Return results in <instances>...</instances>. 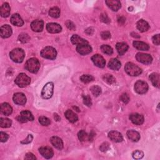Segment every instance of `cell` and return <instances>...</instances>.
<instances>
[{
	"mask_svg": "<svg viewBox=\"0 0 160 160\" xmlns=\"http://www.w3.org/2000/svg\"><path fill=\"white\" fill-rule=\"evenodd\" d=\"M109 138L116 143H120L123 141V137L122 135L118 131H111L108 133Z\"/></svg>",
	"mask_w": 160,
	"mask_h": 160,
	"instance_id": "obj_14",
	"label": "cell"
},
{
	"mask_svg": "<svg viewBox=\"0 0 160 160\" xmlns=\"http://www.w3.org/2000/svg\"><path fill=\"white\" fill-rule=\"evenodd\" d=\"M132 156L133 157L134 159H141L143 156H144V153L143 151H140V150H136L135 151H134L132 154Z\"/></svg>",
	"mask_w": 160,
	"mask_h": 160,
	"instance_id": "obj_41",
	"label": "cell"
},
{
	"mask_svg": "<svg viewBox=\"0 0 160 160\" xmlns=\"http://www.w3.org/2000/svg\"><path fill=\"white\" fill-rule=\"evenodd\" d=\"M116 50L119 55H123L128 50V45L125 43H118L116 45Z\"/></svg>",
	"mask_w": 160,
	"mask_h": 160,
	"instance_id": "obj_26",
	"label": "cell"
},
{
	"mask_svg": "<svg viewBox=\"0 0 160 160\" xmlns=\"http://www.w3.org/2000/svg\"><path fill=\"white\" fill-rule=\"evenodd\" d=\"M51 143L52 145L55 147L56 149H58L60 150L62 149L63 148V143L62 140L57 136H53L51 138Z\"/></svg>",
	"mask_w": 160,
	"mask_h": 160,
	"instance_id": "obj_23",
	"label": "cell"
},
{
	"mask_svg": "<svg viewBox=\"0 0 160 160\" xmlns=\"http://www.w3.org/2000/svg\"><path fill=\"white\" fill-rule=\"evenodd\" d=\"M78 136L79 140L81 141H85L87 140H89V135L84 130H81L79 131Z\"/></svg>",
	"mask_w": 160,
	"mask_h": 160,
	"instance_id": "obj_38",
	"label": "cell"
},
{
	"mask_svg": "<svg viewBox=\"0 0 160 160\" xmlns=\"http://www.w3.org/2000/svg\"><path fill=\"white\" fill-rule=\"evenodd\" d=\"M47 29L50 33H58L61 31V26L56 23H48L47 25Z\"/></svg>",
	"mask_w": 160,
	"mask_h": 160,
	"instance_id": "obj_16",
	"label": "cell"
},
{
	"mask_svg": "<svg viewBox=\"0 0 160 160\" xmlns=\"http://www.w3.org/2000/svg\"><path fill=\"white\" fill-rule=\"evenodd\" d=\"M39 153L46 159H50L54 155V152L53 149L48 146L41 147L39 149Z\"/></svg>",
	"mask_w": 160,
	"mask_h": 160,
	"instance_id": "obj_10",
	"label": "cell"
},
{
	"mask_svg": "<svg viewBox=\"0 0 160 160\" xmlns=\"http://www.w3.org/2000/svg\"><path fill=\"white\" fill-rule=\"evenodd\" d=\"M130 119L136 125H141L144 122V117L138 113H132L130 115Z\"/></svg>",
	"mask_w": 160,
	"mask_h": 160,
	"instance_id": "obj_11",
	"label": "cell"
},
{
	"mask_svg": "<svg viewBox=\"0 0 160 160\" xmlns=\"http://www.w3.org/2000/svg\"><path fill=\"white\" fill-rule=\"evenodd\" d=\"M125 69L127 73L131 76H137L142 73V69L132 63H127Z\"/></svg>",
	"mask_w": 160,
	"mask_h": 160,
	"instance_id": "obj_4",
	"label": "cell"
},
{
	"mask_svg": "<svg viewBox=\"0 0 160 160\" xmlns=\"http://www.w3.org/2000/svg\"><path fill=\"white\" fill-rule=\"evenodd\" d=\"M13 101L18 105H24L26 103V98L22 93H15L13 96Z\"/></svg>",
	"mask_w": 160,
	"mask_h": 160,
	"instance_id": "obj_15",
	"label": "cell"
},
{
	"mask_svg": "<svg viewBox=\"0 0 160 160\" xmlns=\"http://www.w3.org/2000/svg\"><path fill=\"white\" fill-rule=\"evenodd\" d=\"M49 15L54 18H57L60 15V10L59 8L55 7L51 8L49 11Z\"/></svg>",
	"mask_w": 160,
	"mask_h": 160,
	"instance_id": "obj_33",
	"label": "cell"
},
{
	"mask_svg": "<svg viewBox=\"0 0 160 160\" xmlns=\"http://www.w3.org/2000/svg\"><path fill=\"white\" fill-rule=\"evenodd\" d=\"M122 63L118 60L113 58L111 59L109 63H108V67L112 69V70H118L120 68H121Z\"/></svg>",
	"mask_w": 160,
	"mask_h": 160,
	"instance_id": "obj_28",
	"label": "cell"
},
{
	"mask_svg": "<svg viewBox=\"0 0 160 160\" xmlns=\"http://www.w3.org/2000/svg\"><path fill=\"white\" fill-rule=\"evenodd\" d=\"M85 33L88 35H91L94 33V29L92 28H89L85 30Z\"/></svg>",
	"mask_w": 160,
	"mask_h": 160,
	"instance_id": "obj_53",
	"label": "cell"
},
{
	"mask_svg": "<svg viewBox=\"0 0 160 160\" xmlns=\"http://www.w3.org/2000/svg\"><path fill=\"white\" fill-rule=\"evenodd\" d=\"M149 79L153 84V85L155 87H159V75L158 73H152L149 76Z\"/></svg>",
	"mask_w": 160,
	"mask_h": 160,
	"instance_id": "obj_31",
	"label": "cell"
},
{
	"mask_svg": "<svg viewBox=\"0 0 160 160\" xmlns=\"http://www.w3.org/2000/svg\"><path fill=\"white\" fill-rule=\"evenodd\" d=\"M120 100H121L124 103L127 104L130 101V97L127 93H123L120 96Z\"/></svg>",
	"mask_w": 160,
	"mask_h": 160,
	"instance_id": "obj_44",
	"label": "cell"
},
{
	"mask_svg": "<svg viewBox=\"0 0 160 160\" xmlns=\"http://www.w3.org/2000/svg\"><path fill=\"white\" fill-rule=\"evenodd\" d=\"M91 60L93 62V63L95 64V65L97 67L103 68L105 66L106 61L104 59V58L100 55H93L91 58Z\"/></svg>",
	"mask_w": 160,
	"mask_h": 160,
	"instance_id": "obj_13",
	"label": "cell"
},
{
	"mask_svg": "<svg viewBox=\"0 0 160 160\" xmlns=\"http://www.w3.org/2000/svg\"><path fill=\"white\" fill-rule=\"evenodd\" d=\"M80 80L84 83H88L94 80V77L90 74H83L80 77Z\"/></svg>",
	"mask_w": 160,
	"mask_h": 160,
	"instance_id": "obj_35",
	"label": "cell"
},
{
	"mask_svg": "<svg viewBox=\"0 0 160 160\" xmlns=\"http://www.w3.org/2000/svg\"><path fill=\"white\" fill-rule=\"evenodd\" d=\"M127 136L128 138L133 141V142H137L140 140V135L138 132L135 130H129L127 131Z\"/></svg>",
	"mask_w": 160,
	"mask_h": 160,
	"instance_id": "obj_27",
	"label": "cell"
},
{
	"mask_svg": "<svg viewBox=\"0 0 160 160\" xmlns=\"http://www.w3.org/2000/svg\"><path fill=\"white\" fill-rule=\"evenodd\" d=\"M133 46L136 49L140 51H148L149 50L148 45L142 42L135 41L133 42Z\"/></svg>",
	"mask_w": 160,
	"mask_h": 160,
	"instance_id": "obj_30",
	"label": "cell"
},
{
	"mask_svg": "<svg viewBox=\"0 0 160 160\" xmlns=\"http://www.w3.org/2000/svg\"><path fill=\"white\" fill-rule=\"evenodd\" d=\"M8 138L9 136L7 133L2 131L0 133V140H1L2 142H6L8 140Z\"/></svg>",
	"mask_w": 160,
	"mask_h": 160,
	"instance_id": "obj_47",
	"label": "cell"
},
{
	"mask_svg": "<svg viewBox=\"0 0 160 160\" xmlns=\"http://www.w3.org/2000/svg\"><path fill=\"white\" fill-rule=\"evenodd\" d=\"M54 118H55L56 121H57V122H59L60 120V119H61L60 117L59 116V115L58 114H56V113L54 114Z\"/></svg>",
	"mask_w": 160,
	"mask_h": 160,
	"instance_id": "obj_55",
	"label": "cell"
},
{
	"mask_svg": "<svg viewBox=\"0 0 160 160\" xmlns=\"http://www.w3.org/2000/svg\"><path fill=\"white\" fill-rule=\"evenodd\" d=\"M25 69L32 73H36L40 68V63L37 58L29 59L25 64Z\"/></svg>",
	"mask_w": 160,
	"mask_h": 160,
	"instance_id": "obj_1",
	"label": "cell"
},
{
	"mask_svg": "<svg viewBox=\"0 0 160 160\" xmlns=\"http://www.w3.org/2000/svg\"><path fill=\"white\" fill-rule=\"evenodd\" d=\"M95 135V133L93 131H91L89 135V141H92L93 140Z\"/></svg>",
	"mask_w": 160,
	"mask_h": 160,
	"instance_id": "obj_54",
	"label": "cell"
},
{
	"mask_svg": "<svg viewBox=\"0 0 160 160\" xmlns=\"http://www.w3.org/2000/svg\"><path fill=\"white\" fill-rule=\"evenodd\" d=\"M18 40L23 43H26L29 42V41L30 40V37L28 34L23 33L19 35Z\"/></svg>",
	"mask_w": 160,
	"mask_h": 160,
	"instance_id": "obj_36",
	"label": "cell"
},
{
	"mask_svg": "<svg viewBox=\"0 0 160 160\" xmlns=\"http://www.w3.org/2000/svg\"><path fill=\"white\" fill-rule=\"evenodd\" d=\"M25 159H33V160H35L36 159V156L31 153H28L26 154L25 157H24Z\"/></svg>",
	"mask_w": 160,
	"mask_h": 160,
	"instance_id": "obj_51",
	"label": "cell"
},
{
	"mask_svg": "<svg viewBox=\"0 0 160 160\" xmlns=\"http://www.w3.org/2000/svg\"><path fill=\"white\" fill-rule=\"evenodd\" d=\"M71 43L73 45H83V44H88V41H87L86 39L79 37L78 35L77 34H74L72 36L71 38Z\"/></svg>",
	"mask_w": 160,
	"mask_h": 160,
	"instance_id": "obj_20",
	"label": "cell"
},
{
	"mask_svg": "<svg viewBox=\"0 0 160 160\" xmlns=\"http://www.w3.org/2000/svg\"><path fill=\"white\" fill-rule=\"evenodd\" d=\"M1 112L5 116H10L12 112L13 109L12 107L8 103H3L1 104Z\"/></svg>",
	"mask_w": 160,
	"mask_h": 160,
	"instance_id": "obj_25",
	"label": "cell"
},
{
	"mask_svg": "<svg viewBox=\"0 0 160 160\" xmlns=\"http://www.w3.org/2000/svg\"><path fill=\"white\" fill-rule=\"evenodd\" d=\"M107 6L113 11H118L122 7L121 3L117 0H108L106 1Z\"/></svg>",
	"mask_w": 160,
	"mask_h": 160,
	"instance_id": "obj_18",
	"label": "cell"
},
{
	"mask_svg": "<svg viewBox=\"0 0 160 160\" xmlns=\"http://www.w3.org/2000/svg\"><path fill=\"white\" fill-rule=\"evenodd\" d=\"M11 8L8 3H3L0 8V14L3 18H7L10 15Z\"/></svg>",
	"mask_w": 160,
	"mask_h": 160,
	"instance_id": "obj_21",
	"label": "cell"
},
{
	"mask_svg": "<svg viewBox=\"0 0 160 160\" xmlns=\"http://www.w3.org/2000/svg\"><path fill=\"white\" fill-rule=\"evenodd\" d=\"M15 82L19 87L24 88L30 84L31 79L25 73H20L16 77Z\"/></svg>",
	"mask_w": 160,
	"mask_h": 160,
	"instance_id": "obj_3",
	"label": "cell"
},
{
	"mask_svg": "<svg viewBox=\"0 0 160 160\" xmlns=\"http://www.w3.org/2000/svg\"><path fill=\"white\" fill-rule=\"evenodd\" d=\"M64 115L66 116V118H67V119L68 120V121L72 123H76L78 119V116L71 110L70 109H68L65 113H64Z\"/></svg>",
	"mask_w": 160,
	"mask_h": 160,
	"instance_id": "obj_24",
	"label": "cell"
},
{
	"mask_svg": "<svg viewBox=\"0 0 160 160\" xmlns=\"http://www.w3.org/2000/svg\"><path fill=\"white\" fill-rule=\"evenodd\" d=\"M33 138V136L31 135H28V136L26 138V139H25L23 141H21V143H22V144H29V143H30L32 141Z\"/></svg>",
	"mask_w": 160,
	"mask_h": 160,
	"instance_id": "obj_49",
	"label": "cell"
},
{
	"mask_svg": "<svg viewBox=\"0 0 160 160\" xmlns=\"http://www.w3.org/2000/svg\"><path fill=\"white\" fill-rule=\"evenodd\" d=\"M83 103L87 106L90 107L92 105V101L90 96L88 95L83 96Z\"/></svg>",
	"mask_w": 160,
	"mask_h": 160,
	"instance_id": "obj_42",
	"label": "cell"
},
{
	"mask_svg": "<svg viewBox=\"0 0 160 160\" xmlns=\"http://www.w3.org/2000/svg\"><path fill=\"white\" fill-rule=\"evenodd\" d=\"M135 91L140 95L145 94L148 90V84L143 81H138L135 85Z\"/></svg>",
	"mask_w": 160,
	"mask_h": 160,
	"instance_id": "obj_8",
	"label": "cell"
},
{
	"mask_svg": "<svg viewBox=\"0 0 160 160\" xmlns=\"http://www.w3.org/2000/svg\"><path fill=\"white\" fill-rule=\"evenodd\" d=\"M39 122L43 126H48L51 123V121L49 118L46 116H40L39 118Z\"/></svg>",
	"mask_w": 160,
	"mask_h": 160,
	"instance_id": "obj_39",
	"label": "cell"
},
{
	"mask_svg": "<svg viewBox=\"0 0 160 160\" xmlns=\"http://www.w3.org/2000/svg\"><path fill=\"white\" fill-rule=\"evenodd\" d=\"M101 51L108 55H111L113 53V50L111 47L107 45H103L101 47Z\"/></svg>",
	"mask_w": 160,
	"mask_h": 160,
	"instance_id": "obj_37",
	"label": "cell"
},
{
	"mask_svg": "<svg viewBox=\"0 0 160 160\" xmlns=\"http://www.w3.org/2000/svg\"><path fill=\"white\" fill-rule=\"evenodd\" d=\"M24 51L21 48H15L10 53V58L15 63H22L24 60Z\"/></svg>",
	"mask_w": 160,
	"mask_h": 160,
	"instance_id": "obj_2",
	"label": "cell"
},
{
	"mask_svg": "<svg viewBox=\"0 0 160 160\" xmlns=\"http://www.w3.org/2000/svg\"><path fill=\"white\" fill-rule=\"evenodd\" d=\"M109 148V144L107 142H104L103 144H101V145L100 146V149L101 151L103 152H105L106 151H108Z\"/></svg>",
	"mask_w": 160,
	"mask_h": 160,
	"instance_id": "obj_48",
	"label": "cell"
},
{
	"mask_svg": "<svg viewBox=\"0 0 160 160\" xmlns=\"http://www.w3.org/2000/svg\"><path fill=\"white\" fill-rule=\"evenodd\" d=\"M125 21H126V18H125V17H123V16H120V17H119L118 19V23H119V24H121V25L125 23Z\"/></svg>",
	"mask_w": 160,
	"mask_h": 160,
	"instance_id": "obj_52",
	"label": "cell"
},
{
	"mask_svg": "<svg viewBox=\"0 0 160 160\" xmlns=\"http://www.w3.org/2000/svg\"><path fill=\"white\" fill-rule=\"evenodd\" d=\"M31 29L34 32H41L44 28V23L42 20H35L31 24Z\"/></svg>",
	"mask_w": 160,
	"mask_h": 160,
	"instance_id": "obj_17",
	"label": "cell"
},
{
	"mask_svg": "<svg viewBox=\"0 0 160 160\" xmlns=\"http://www.w3.org/2000/svg\"><path fill=\"white\" fill-rule=\"evenodd\" d=\"M76 51L80 55H86L92 51V48L88 44H83L77 46Z\"/></svg>",
	"mask_w": 160,
	"mask_h": 160,
	"instance_id": "obj_12",
	"label": "cell"
},
{
	"mask_svg": "<svg viewBox=\"0 0 160 160\" xmlns=\"http://www.w3.org/2000/svg\"><path fill=\"white\" fill-rule=\"evenodd\" d=\"M137 28L141 32H145L149 29V26L148 22L143 20H140L137 23Z\"/></svg>",
	"mask_w": 160,
	"mask_h": 160,
	"instance_id": "obj_29",
	"label": "cell"
},
{
	"mask_svg": "<svg viewBox=\"0 0 160 160\" xmlns=\"http://www.w3.org/2000/svg\"><path fill=\"white\" fill-rule=\"evenodd\" d=\"M65 24H66V25L67 28H68L69 29H70V30H73V31L75 30V29H76V26H75L74 24L72 21H71L70 20H68V21H66V23H65Z\"/></svg>",
	"mask_w": 160,
	"mask_h": 160,
	"instance_id": "obj_46",
	"label": "cell"
},
{
	"mask_svg": "<svg viewBox=\"0 0 160 160\" xmlns=\"http://www.w3.org/2000/svg\"><path fill=\"white\" fill-rule=\"evenodd\" d=\"M11 23L14 25L16 26H22L24 24V21L20 16L19 14H14L11 17Z\"/></svg>",
	"mask_w": 160,
	"mask_h": 160,
	"instance_id": "obj_22",
	"label": "cell"
},
{
	"mask_svg": "<svg viewBox=\"0 0 160 160\" xmlns=\"http://www.w3.org/2000/svg\"><path fill=\"white\" fill-rule=\"evenodd\" d=\"M0 33L3 38H9L12 34V29L11 26L8 24L3 25L0 28Z\"/></svg>",
	"mask_w": 160,
	"mask_h": 160,
	"instance_id": "obj_19",
	"label": "cell"
},
{
	"mask_svg": "<svg viewBox=\"0 0 160 160\" xmlns=\"http://www.w3.org/2000/svg\"><path fill=\"white\" fill-rule=\"evenodd\" d=\"M12 122L11 120L8 118H0V126L2 128H10L11 126Z\"/></svg>",
	"mask_w": 160,
	"mask_h": 160,
	"instance_id": "obj_32",
	"label": "cell"
},
{
	"mask_svg": "<svg viewBox=\"0 0 160 160\" xmlns=\"http://www.w3.org/2000/svg\"><path fill=\"white\" fill-rule=\"evenodd\" d=\"M100 20L102 21V22H103V23H110V21H111V20H110V19L109 18V17L108 16V15H106V14H105V13H103V14H101V15H100Z\"/></svg>",
	"mask_w": 160,
	"mask_h": 160,
	"instance_id": "obj_43",
	"label": "cell"
},
{
	"mask_svg": "<svg viewBox=\"0 0 160 160\" xmlns=\"http://www.w3.org/2000/svg\"><path fill=\"white\" fill-rule=\"evenodd\" d=\"M41 56L44 58L53 60L56 58L57 52L54 48L47 47L42 50Z\"/></svg>",
	"mask_w": 160,
	"mask_h": 160,
	"instance_id": "obj_5",
	"label": "cell"
},
{
	"mask_svg": "<svg viewBox=\"0 0 160 160\" xmlns=\"http://www.w3.org/2000/svg\"><path fill=\"white\" fill-rule=\"evenodd\" d=\"M136 58L138 61L145 64H151L153 61V58L150 55L144 54L142 53H137L136 56Z\"/></svg>",
	"mask_w": 160,
	"mask_h": 160,
	"instance_id": "obj_9",
	"label": "cell"
},
{
	"mask_svg": "<svg viewBox=\"0 0 160 160\" xmlns=\"http://www.w3.org/2000/svg\"><path fill=\"white\" fill-rule=\"evenodd\" d=\"M54 84L52 82L47 83L43 87L42 91V96L43 99H50L52 97L53 94Z\"/></svg>",
	"mask_w": 160,
	"mask_h": 160,
	"instance_id": "obj_6",
	"label": "cell"
},
{
	"mask_svg": "<svg viewBox=\"0 0 160 160\" xmlns=\"http://www.w3.org/2000/svg\"><path fill=\"white\" fill-rule=\"evenodd\" d=\"M152 40H153V42L155 45H159L160 44V37H159V34H156L154 35L153 38H152Z\"/></svg>",
	"mask_w": 160,
	"mask_h": 160,
	"instance_id": "obj_45",
	"label": "cell"
},
{
	"mask_svg": "<svg viewBox=\"0 0 160 160\" xmlns=\"http://www.w3.org/2000/svg\"><path fill=\"white\" fill-rule=\"evenodd\" d=\"M17 120L20 123H26L28 122H33L34 116L32 113L29 111H21L20 114L16 118Z\"/></svg>",
	"mask_w": 160,
	"mask_h": 160,
	"instance_id": "obj_7",
	"label": "cell"
},
{
	"mask_svg": "<svg viewBox=\"0 0 160 160\" xmlns=\"http://www.w3.org/2000/svg\"><path fill=\"white\" fill-rule=\"evenodd\" d=\"M92 94L95 96H99L101 94V88L98 86H93L90 88Z\"/></svg>",
	"mask_w": 160,
	"mask_h": 160,
	"instance_id": "obj_40",
	"label": "cell"
},
{
	"mask_svg": "<svg viewBox=\"0 0 160 160\" xmlns=\"http://www.w3.org/2000/svg\"><path fill=\"white\" fill-rule=\"evenodd\" d=\"M131 36H133V37H134V38H140V35H138L137 33H131Z\"/></svg>",
	"mask_w": 160,
	"mask_h": 160,
	"instance_id": "obj_56",
	"label": "cell"
},
{
	"mask_svg": "<svg viewBox=\"0 0 160 160\" xmlns=\"http://www.w3.org/2000/svg\"><path fill=\"white\" fill-rule=\"evenodd\" d=\"M103 79L105 82H106L109 85L113 84L116 82V79L114 78L113 76L109 74H106L103 76Z\"/></svg>",
	"mask_w": 160,
	"mask_h": 160,
	"instance_id": "obj_34",
	"label": "cell"
},
{
	"mask_svg": "<svg viewBox=\"0 0 160 160\" xmlns=\"http://www.w3.org/2000/svg\"><path fill=\"white\" fill-rule=\"evenodd\" d=\"M101 36L103 39L106 40V39H109L111 37V34L109 31H103L101 33Z\"/></svg>",
	"mask_w": 160,
	"mask_h": 160,
	"instance_id": "obj_50",
	"label": "cell"
}]
</instances>
